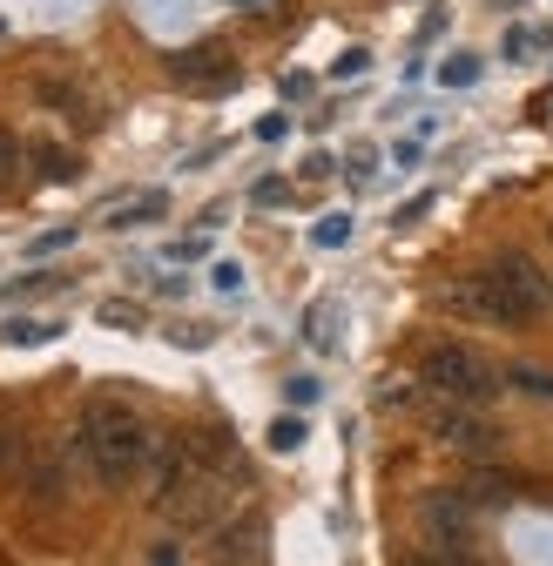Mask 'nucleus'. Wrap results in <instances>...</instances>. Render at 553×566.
Here are the masks:
<instances>
[{
  "label": "nucleus",
  "mask_w": 553,
  "mask_h": 566,
  "mask_svg": "<svg viewBox=\"0 0 553 566\" xmlns=\"http://www.w3.org/2000/svg\"><path fill=\"white\" fill-rule=\"evenodd\" d=\"M82 452H88V465H95V479L102 485H128L135 472L149 465V452H156V432L143 418H135L128 405H108V398H95L88 411H82Z\"/></svg>",
  "instance_id": "2"
},
{
  "label": "nucleus",
  "mask_w": 553,
  "mask_h": 566,
  "mask_svg": "<svg viewBox=\"0 0 553 566\" xmlns=\"http://www.w3.org/2000/svg\"><path fill=\"white\" fill-rule=\"evenodd\" d=\"M34 102L61 108L67 122H82V128H95V122H102V108L88 102V88H75V82H67V75H41V82H34Z\"/></svg>",
  "instance_id": "7"
},
{
  "label": "nucleus",
  "mask_w": 553,
  "mask_h": 566,
  "mask_svg": "<svg viewBox=\"0 0 553 566\" xmlns=\"http://www.w3.org/2000/svg\"><path fill=\"white\" fill-rule=\"evenodd\" d=\"M432 439L446 446V452H466V459H493L500 452V432L487 418H472V411H432Z\"/></svg>",
  "instance_id": "5"
},
{
  "label": "nucleus",
  "mask_w": 553,
  "mask_h": 566,
  "mask_svg": "<svg viewBox=\"0 0 553 566\" xmlns=\"http://www.w3.org/2000/svg\"><path fill=\"white\" fill-rule=\"evenodd\" d=\"M54 331H61V324H14V331H8V337H14V344H48V337H54Z\"/></svg>",
  "instance_id": "17"
},
{
  "label": "nucleus",
  "mask_w": 553,
  "mask_h": 566,
  "mask_svg": "<svg viewBox=\"0 0 553 566\" xmlns=\"http://www.w3.org/2000/svg\"><path fill=\"white\" fill-rule=\"evenodd\" d=\"M169 82L217 95V88H237V61H223V48H182V54H169Z\"/></svg>",
  "instance_id": "4"
},
{
  "label": "nucleus",
  "mask_w": 553,
  "mask_h": 566,
  "mask_svg": "<svg viewBox=\"0 0 553 566\" xmlns=\"http://www.w3.org/2000/svg\"><path fill=\"white\" fill-rule=\"evenodd\" d=\"M102 324H115V331H143V304L108 297V304H102Z\"/></svg>",
  "instance_id": "14"
},
{
  "label": "nucleus",
  "mask_w": 553,
  "mask_h": 566,
  "mask_svg": "<svg viewBox=\"0 0 553 566\" xmlns=\"http://www.w3.org/2000/svg\"><path fill=\"white\" fill-rule=\"evenodd\" d=\"M210 566H270V559H210Z\"/></svg>",
  "instance_id": "19"
},
{
  "label": "nucleus",
  "mask_w": 553,
  "mask_h": 566,
  "mask_svg": "<svg viewBox=\"0 0 553 566\" xmlns=\"http://www.w3.org/2000/svg\"><path fill=\"white\" fill-rule=\"evenodd\" d=\"M21 163H28L21 135H14V128H0V189H8V182H21Z\"/></svg>",
  "instance_id": "10"
},
{
  "label": "nucleus",
  "mask_w": 553,
  "mask_h": 566,
  "mask_svg": "<svg viewBox=\"0 0 553 566\" xmlns=\"http://www.w3.org/2000/svg\"><path fill=\"white\" fill-rule=\"evenodd\" d=\"M513 391H526V398H546V405H553V371H546V365H513Z\"/></svg>",
  "instance_id": "11"
},
{
  "label": "nucleus",
  "mask_w": 553,
  "mask_h": 566,
  "mask_svg": "<svg viewBox=\"0 0 553 566\" xmlns=\"http://www.w3.org/2000/svg\"><path fill=\"white\" fill-rule=\"evenodd\" d=\"M439 82H446V88H472V82H479V54H452V61L439 67Z\"/></svg>",
  "instance_id": "13"
},
{
  "label": "nucleus",
  "mask_w": 553,
  "mask_h": 566,
  "mask_svg": "<svg viewBox=\"0 0 553 566\" xmlns=\"http://www.w3.org/2000/svg\"><path fill=\"white\" fill-rule=\"evenodd\" d=\"M210 559H263V520H257V513L230 520V526L210 539Z\"/></svg>",
  "instance_id": "8"
},
{
  "label": "nucleus",
  "mask_w": 553,
  "mask_h": 566,
  "mask_svg": "<svg viewBox=\"0 0 553 566\" xmlns=\"http://www.w3.org/2000/svg\"><path fill=\"white\" fill-rule=\"evenodd\" d=\"M419 378H426V385H432L439 398H452V405H487V398L500 391V371H493L487 358H479L472 344H452V337L426 350Z\"/></svg>",
  "instance_id": "3"
},
{
  "label": "nucleus",
  "mask_w": 553,
  "mask_h": 566,
  "mask_svg": "<svg viewBox=\"0 0 553 566\" xmlns=\"http://www.w3.org/2000/svg\"><path fill=\"white\" fill-rule=\"evenodd\" d=\"M405 566H439V559H432V553H419V559H405Z\"/></svg>",
  "instance_id": "20"
},
{
  "label": "nucleus",
  "mask_w": 553,
  "mask_h": 566,
  "mask_svg": "<svg viewBox=\"0 0 553 566\" xmlns=\"http://www.w3.org/2000/svg\"><path fill=\"white\" fill-rule=\"evenodd\" d=\"M149 217H163V196H135V202H122L108 223H115V230H135V223H149Z\"/></svg>",
  "instance_id": "12"
},
{
  "label": "nucleus",
  "mask_w": 553,
  "mask_h": 566,
  "mask_svg": "<svg viewBox=\"0 0 553 566\" xmlns=\"http://www.w3.org/2000/svg\"><path fill=\"white\" fill-rule=\"evenodd\" d=\"M466 500H472V506L533 500V479H520V472H507V465H493V459H479V472H472V485H466Z\"/></svg>",
  "instance_id": "6"
},
{
  "label": "nucleus",
  "mask_w": 553,
  "mask_h": 566,
  "mask_svg": "<svg viewBox=\"0 0 553 566\" xmlns=\"http://www.w3.org/2000/svg\"><path fill=\"white\" fill-rule=\"evenodd\" d=\"M149 566H182V559H176V546H156V553H149Z\"/></svg>",
  "instance_id": "18"
},
{
  "label": "nucleus",
  "mask_w": 553,
  "mask_h": 566,
  "mask_svg": "<svg viewBox=\"0 0 553 566\" xmlns=\"http://www.w3.org/2000/svg\"><path fill=\"white\" fill-rule=\"evenodd\" d=\"M61 283H67V276H48V270H41V276H21V283H14V291H8V297H34V291H61Z\"/></svg>",
  "instance_id": "16"
},
{
  "label": "nucleus",
  "mask_w": 553,
  "mask_h": 566,
  "mask_svg": "<svg viewBox=\"0 0 553 566\" xmlns=\"http://www.w3.org/2000/svg\"><path fill=\"white\" fill-rule=\"evenodd\" d=\"M34 176H41V182H75V176H82V156H75V149H54V142H41V149H34Z\"/></svg>",
  "instance_id": "9"
},
{
  "label": "nucleus",
  "mask_w": 553,
  "mask_h": 566,
  "mask_svg": "<svg viewBox=\"0 0 553 566\" xmlns=\"http://www.w3.org/2000/svg\"><path fill=\"white\" fill-rule=\"evenodd\" d=\"M452 304L479 311L487 324H507V331H526L546 304H553V276L526 256V250H507L493 270H479L472 276V291H446Z\"/></svg>",
  "instance_id": "1"
},
{
  "label": "nucleus",
  "mask_w": 553,
  "mask_h": 566,
  "mask_svg": "<svg viewBox=\"0 0 553 566\" xmlns=\"http://www.w3.org/2000/svg\"><path fill=\"white\" fill-rule=\"evenodd\" d=\"M270 446H276V452H298V446H304V424H298V418H276V424H270Z\"/></svg>",
  "instance_id": "15"
}]
</instances>
